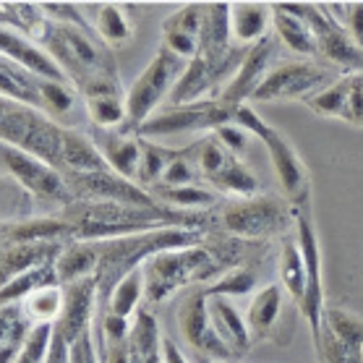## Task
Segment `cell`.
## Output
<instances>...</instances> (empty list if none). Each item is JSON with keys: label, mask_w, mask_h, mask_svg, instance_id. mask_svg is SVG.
I'll return each mask as SVG.
<instances>
[{"label": "cell", "mask_w": 363, "mask_h": 363, "mask_svg": "<svg viewBox=\"0 0 363 363\" xmlns=\"http://www.w3.org/2000/svg\"><path fill=\"white\" fill-rule=\"evenodd\" d=\"M102 363H131V355H128V342L118 347H110L108 353L102 355Z\"/></svg>", "instance_id": "cell-51"}, {"label": "cell", "mask_w": 363, "mask_h": 363, "mask_svg": "<svg viewBox=\"0 0 363 363\" xmlns=\"http://www.w3.org/2000/svg\"><path fill=\"white\" fill-rule=\"evenodd\" d=\"M209 186L217 194H225L230 199L259 196V178L251 173V167L243 162V157H230L215 178H209Z\"/></svg>", "instance_id": "cell-35"}, {"label": "cell", "mask_w": 363, "mask_h": 363, "mask_svg": "<svg viewBox=\"0 0 363 363\" xmlns=\"http://www.w3.org/2000/svg\"><path fill=\"white\" fill-rule=\"evenodd\" d=\"M183 71H186V60L160 45L155 58L149 60L147 68L125 89V105H128V123L123 125L125 131L136 133L149 118L157 116L162 102H170L173 97Z\"/></svg>", "instance_id": "cell-8"}, {"label": "cell", "mask_w": 363, "mask_h": 363, "mask_svg": "<svg viewBox=\"0 0 363 363\" xmlns=\"http://www.w3.org/2000/svg\"><path fill=\"white\" fill-rule=\"evenodd\" d=\"M52 337H55V327H34L13 363H48Z\"/></svg>", "instance_id": "cell-45"}, {"label": "cell", "mask_w": 363, "mask_h": 363, "mask_svg": "<svg viewBox=\"0 0 363 363\" xmlns=\"http://www.w3.org/2000/svg\"><path fill=\"white\" fill-rule=\"evenodd\" d=\"M314 350L319 363H363V316L327 306L322 337Z\"/></svg>", "instance_id": "cell-16"}, {"label": "cell", "mask_w": 363, "mask_h": 363, "mask_svg": "<svg viewBox=\"0 0 363 363\" xmlns=\"http://www.w3.org/2000/svg\"><path fill=\"white\" fill-rule=\"evenodd\" d=\"M162 332L152 308H139L133 316L128 335V355L131 363H162Z\"/></svg>", "instance_id": "cell-30"}, {"label": "cell", "mask_w": 363, "mask_h": 363, "mask_svg": "<svg viewBox=\"0 0 363 363\" xmlns=\"http://www.w3.org/2000/svg\"><path fill=\"white\" fill-rule=\"evenodd\" d=\"M256 282H259V274H256L254 267L240 264V267H235V269H230L228 274H223L217 282L206 285L204 290L209 296H223V298L235 301V298L248 296V293L256 288Z\"/></svg>", "instance_id": "cell-42"}, {"label": "cell", "mask_w": 363, "mask_h": 363, "mask_svg": "<svg viewBox=\"0 0 363 363\" xmlns=\"http://www.w3.org/2000/svg\"><path fill=\"white\" fill-rule=\"evenodd\" d=\"M48 79L34 76L32 71L21 68L13 60L0 55V97L29 105L45 113V94H48Z\"/></svg>", "instance_id": "cell-26"}, {"label": "cell", "mask_w": 363, "mask_h": 363, "mask_svg": "<svg viewBox=\"0 0 363 363\" xmlns=\"http://www.w3.org/2000/svg\"><path fill=\"white\" fill-rule=\"evenodd\" d=\"M235 110L233 105H225L223 99H206V102H194V105H181V108L160 110L155 118H149L141 125V139H167L178 133H215L228 123H235Z\"/></svg>", "instance_id": "cell-10"}, {"label": "cell", "mask_w": 363, "mask_h": 363, "mask_svg": "<svg viewBox=\"0 0 363 363\" xmlns=\"http://www.w3.org/2000/svg\"><path fill=\"white\" fill-rule=\"evenodd\" d=\"M11 186H16V183H11L9 178H0V194H6V191H9Z\"/></svg>", "instance_id": "cell-53"}, {"label": "cell", "mask_w": 363, "mask_h": 363, "mask_svg": "<svg viewBox=\"0 0 363 363\" xmlns=\"http://www.w3.org/2000/svg\"><path fill=\"white\" fill-rule=\"evenodd\" d=\"M204 9L206 3H186L162 21V40L160 45L186 63L199 55L201 32H204Z\"/></svg>", "instance_id": "cell-19"}, {"label": "cell", "mask_w": 363, "mask_h": 363, "mask_svg": "<svg viewBox=\"0 0 363 363\" xmlns=\"http://www.w3.org/2000/svg\"><path fill=\"white\" fill-rule=\"evenodd\" d=\"M296 240L303 254L306 264V290L301 301V316L308 324L311 342L319 345L322 337V319L327 311L324 303V259L322 246H319V233L314 225V212H296Z\"/></svg>", "instance_id": "cell-11"}, {"label": "cell", "mask_w": 363, "mask_h": 363, "mask_svg": "<svg viewBox=\"0 0 363 363\" xmlns=\"http://www.w3.org/2000/svg\"><path fill=\"white\" fill-rule=\"evenodd\" d=\"M82 102L86 116L99 131H118L128 123V105H125L123 84H105L84 91Z\"/></svg>", "instance_id": "cell-24"}, {"label": "cell", "mask_w": 363, "mask_h": 363, "mask_svg": "<svg viewBox=\"0 0 363 363\" xmlns=\"http://www.w3.org/2000/svg\"><path fill=\"white\" fill-rule=\"evenodd\" d=\"M223 230L235 240H267L296 230V209L285 196L230 199L220 212Z\"/></svg>", "instance_id": "cell-7"}, {"label": "cell", "mask_w": 363, "mask_h": 363, "mask_svg": "<svg viewBox=\"0 0 363 363\" xmlns=\"http://www.w3.org/2000/svg\"><path fill=\"white\" fill-rule=\"evenodd\" d=\"M324 9L363 50V3H324Z\"/></svg>", "instance_id": "cell-44"}, {"label": "cell", "mask_w": 363, "mask_h": 363, "mask_svg": "<svg viewBox=\"0 0 363 363\" xmlns=\"http://www.w3.org/2000/svg\"><path fill=\"white\" fill-rule=\"evenodd\" d=\"M21 308L34 327H55L60 311H63V285H50V288L37 290L21 303Z\"/></svg>", "instance_id": "cell-39"}, {"label": "cell", "mask_w": 363, "mask_h": 363, "mask_svg": "<svg viewBox=\"0 0 363 363\" xmlns=\"http://www.w3.org/2000/svg\"><path fill=\"white\" fill-rule=\"evenodd\" d=\"M141 301H144V272L136 269V272H131L128 277L118 282L102 311H110V314L123 316V319H133V316L139 314Z\"/></svg>", "instance_id": "cell-41"}, {"label": "cell", "mask_w": 363, "mask_h": 363, "mask_svg": "<svg viewBox=\"0 0 363 363\" xmlns=\"http://www.w3.org/2000/svg\"><path fill=\"white\" fill-rule=\"evenodd\" d=\"M290 9L298 16L306 18L311 26L319 48V58L337 66L345 74H361L363 71V50L350 40V34L332 18V13L324 9V3H290Z\"/></svg>", "instance_id": "cell-13"}, {"label": "cell", "mask_w": 363, "mask_h": 363, "mask_svg": "<svg viewBox=\"0 0 363 363\" xmlns=\"http://www.w3.org/2000/svg\"><path fill=\"white\" fill-rule=\"evenodd\" d=\"M350 86H353V74H342V76H337L327 89L308 99L306 105L314 110L316 116L345 121L347 105H350Z\"/></svg>", "instance_id": "cell-40"}, {"label": "cell", "mask_w": 363, "mask_h": 363, "mask_svg": "<svg viewBox=\"0 0 363 363\" xmlns=\"http://www.w3.org/2000/svg\"><path fill=\"white\" fill-rule=\"evenodd\" d=\"M34 324L21 306H0V363H13Z\"/></svg>", "instance_id": "cell-34"}, {"label": "cell", "mask_w": 363, "mask_h": 363, "mask_svg": "<svg viewBox=\"0 0 363 363\" xmlns=\"http://www.w3.org/2000/svg\"><path fill=\"white\" fill-rule=\"evenodd\" d=\"M206 240V230H186V228H165V230H149L139 235H125V238L97 240V293H99V311L105 308L110 293L116 285L131 272L141 269L152 256L173 248H191L201 246Z\"/></svg>", "instance_id": "cell-4"}, {"label": "cell", "mask_w": 363, "mask_h": 363, "mask_svg": "<svg viewBox=\"0 0 363 363\" xmlns=\"http://www.w3.org/2000/svg\"><path fill=\"white\" fill-rule=\"evenodd\" d=\"M162 363H191L186 355H183V350L178 345H175L173 337H162Z\"/></svg>", "instance_id": "cell-49"}, {"label": "cell", "mask_w": 363, "mask_h": 363, "mask_svg": "<svg viewBox=\"0 0 363 363\" xmlns=\"http://www.w3.org/2000/svg\"><path fill=\"white\" fill-rule=\"evenodd\" d=\"M66 125L45 116L42 110L0 97V144L32 152L60 170Z\"/></svg>", "instance_id": "cell-6"}, {"label": "cell", "mask_w": 363, "mask_h": 363, "mask_svg": "<svg viewBox=\"0 0 363 363\" xmlns=\"http://www.w3.org/2000/svg\"><path fill=\"white\" fill-rule=\"evenodd\" d=\"M32 40L63 71L79 97L94 86L121 84L116 52L99 40L91 26L60 24L45 16L37 32L32 34Z\"/></svg>", "instance_id": "cell-2"}, {"label": "cell", "mask_w": 363, "mask_h": 363, "mask_svg": "<svg viewBox=\"0 0 363 363\" xmlns=\"http://www.w3.org/2000/svg\"><path fill=\"white\" fill-rule=\"evenodd\" d=\"M68 353H71V345L60 335H55L52 337V347H50L48 363H68Z\"/></svg>", "instance_id": "cell-50"}, {"label": "cell", "mask_w": 363, "mask_h": 363, "mask_svg": "<svg viewBox=\"0 0 363 363\" xmlns=\"http://www.w3.org/2000/svg\"><path fill=\"white\" fill-rule=\"evenodd\" d=\"M277 274H280L282 290L301 306V301H303V290H306V264H303V254H301V246H298L296 238L282 240Z\"/></svg>", "instance_id": "cell-36"}, {"label": "cell", "mask_w": 363, "mask_h": 363, "mask_svg": "<svg viewBox=\"0 0 363 363\" xmlns=\"http://www.w3.org/2000/svg\"><path fill=\"white\" fill-rule=\"evenodd\" d=\"M94 144L99 147L105 162L110 170L118 175H123L128 181H136L139 175V162H141V136L125 128L118 131H94L91 133Z\"/></svg>", "instance_id": "cell-22"}, {"label": "cell", "mask_w": 363, "mask_h": 363, "mask_svg": "<svg viewBox=\"0 0 363 363\" xmlns=\"http://www.w3.org/2000/svg\"><path fill=\"white\" fill-rule=\"evenodd\" d=\"M71 243V240H68ZM66 243L60 240H29V243H3L0 246V288H6L13 277L32 272L37 267L55 264Z\"/></svg>", "instance_id": "cell-20"}, {"label": "cell", "mask_w": 363, "mask_h": 363, "mask_svg": "<svg viewBox=\"0 0 363 363\" xmlns=\"http://www.w3.org/2000/svg\"><path fill=\"white\" fill-rule=\"evenodd\" d=\"M110 170L99 147L94 144L89 133L66 128L63 136V157H60V173L63 175H84V173H102Z\"/></svg>", "instance_id": "cell-29"}, {"label": "cell", "mask_w": 363, "mask_h": 363, "mask_svg": "<svg viewBox=\"0 0 363 363\" xmlns=\"http://www.w3.org/2000/svg\"><path fill=\"white\" fill-rule=\"evenodd\" d=\"M0 165L9 175V181L16 183L32 201L55 206L58 212L74 201L71 191H68L66 175L32 152L0 144Z\"/></svg>", "instance_id": "cell-9"}, {"label": "cell", "mask_w": 363, "mask_h": 363, "mask_svg": "<svg viewBox=\"0 0 363 363\" xmlns=\"http://www.w3.org/2000/svg\"><path fill=\"white\" fill-rule=\"evenodd\" d=\"M97 243L89 240H71L55 259V274L60 285H71L79 280H89L97 274Z\"/></svg>", "instance_id": "cell-32"}, {"label": "cell", "mask_w": 363, "mask_h": 363, "mask_svg": "<svg viewBox=\"0 0 363 363\" xmlns=\"http://www.w3.org/2000/svg\"><path fill=\"white\" fill-rule=\"evenodd\" d=\"M58 215L71 225V238L89 243L165 228L206 230L212 223L209 212H178L170 206H123L108 201H71Z\"/></svg>", "instance_id": "cell-1"}, {"label": "cell", "mask_w": 363, "mask_h": 363, "mask_svg": "<svg viewBox=\"0 0 363 363\" xmlns=\"http://www.w3.org/2000/svg\"><path fill=\"white\" fill-rule=\"evenodd\" d=\"M347 123L363 125V71L353 74V86H350V105H347Z\"/></svg>", "instance_id": "cell-48"}, {"label": "cell", "mask_w": 363, "mask_h": 363, "mask_svg": "<svg viewBox=\"0 0 363 363\" xmlns=\"http://www.w3.org/2000/svg\"><path fill=\"white\" fill-rule=\"evenodd\" d=\"M240 267V246H191L173 248L152 256L141 267L144 272V301L149 308L167 303L186 288H206L223 274Z\"/></svg>", "instance_id": "cell-3"}, {"label": "cell", "mask_w": 363, "mask_h": 363, "mask_svg": "<svg viewBox=\"0 0 363 363\" xmlns=\"http://www.w3.org/2000/svg\"><path fill=\"white\" fill-rule=\"evenodd\" d=\"M206 296H209V293H206ZM209 319H212V327H215V332L220 335V340L230 347V353L240 361V358L251 350V345H254V337H251V332H248L246 316L235 308V303H233L230 298L209 296Z\"/></svg>", "instance_id": "cell-25"}, {"label": "cell", "mask_w": 363, "mask_h": 363, "mask_svg": "<svg viewBox=\"0 0 363 363\" xmlns=\"http://www.w3.org/2000/svg\"><path fill=\"white\" fill-rule=\"evenodd\" d=\"M178 327L189 347L201 361L215 363H235L238 358L230 353L209 319V296L204 288H191L178 308Z\"/></svg>", "instance_id": "cell-14"}, {"label": "cell", "mask_w": 363, "mask_h": 363, "mask_svg": "<svg viewBox=\"0 0 363 363\" xmlns=\"http://www.w3.org/2000/svg\"><path fill=\"white\" fill-rule=\"evenodd\" d=\"M282 303H285V290L280 285H264L256 290L246 311L248 332L254 340H267L274 332L282 316Z\"/></svg>", "instance_id": "cell-31"}, {"label": "cell", "mask_w": 363, "mask_h": 363, "mask_svg": "<svg viewBox=\"0 0 363 363\" xmlns=\"http://www.w3.org/2000/svg\"><path fill=\"white\" fill-rule=\"evenodd\" d=\"M196 183H204V181H201L196 162H194V157H191V149L189 147L178 149L173 162L167 165L160 186H196ZM155 189H157V186H155Z\"/></svg>", "instance_id": "cell-43"}, {"label": "cell", "mask_w": 363, "mask_h": 363, "mask_svg": "<svg viewBox=\"0 0 363 363\" xmlns=\"http://www.w3.org/2000/svg\"><path fill=\"white\" fill-rule=\"evenodd\" d=\"M0 55L18 63V66L26 68V71H32V74L40 76V79L68 84L63 71L52 63V58H50L48 52H45L32 37H26L24 32H18L13 26H0Z\"/></svg>", "instance_id": "cell-21"}, {"label": "cell", "mask_w": 363, "mask_h": 363, "mask_svg": "<svg viewBox=\"0 0 363 363\" xmlns=\"http://www.w3.org/2000/svg\"><path fill=\"white\" fill-rule=\"evenodd\" d=\"M50 285H60L58 274H55V264L37 267L32 272L13 277L6 288H0V306H21L32 293H37L42 288H50Z\"/></svg>", "instance_id": "cell-37"}, {"label": "cell", "mask_w": 363, "mask_h": 363, "mask_svg": "<svg viewBox=\"0 0 363 363\" xmlns=\"http://www.w3.org/2000/svg\"><path fill=\"white\" fill-rule=\"evenodd\" d=\"M99 316V293L97 280H79L71 285H63V311L55 322V335L74 345L76 340L86 337L94 332Z\"/></svg>", "instance_id": "cell-17"}, {"label": "cell", "mask_w": 363, "mask_h": 363, "mask_svg": "<svg viewBox=\"0 0 363 363\" xmlns=\"http://www.w3.org/2000/svg\"><path fill=\"white\" fill-rule=\"evenodd\" d=\"M335 82L330 68L316 60H290L272 68L264 84L256 89V102H308Z\"/></svg>", "instance_id": "cell-12"}, {"label": "cell", "mask_w": 363, "mask_h": 363, "mask_svg": "<svg viewBox=\"0 0 363 363\" xmlns=\"http://www.w3.org/2000/svg\"><path fill=\"white\" fill-rule=\"evenodd\" d=\"M84 13L89 18L94 34L113 52L118 48H125L133 40L136 26H133V16L128 6H121V3H84Z\"/></svg>", "instance_id": "cell-23"}, {"label": "cell", "mask_w": 363, "mask_h": 363, "mask_svg": "<svg viewBox=\"0 0 363 363\" xmlns=\"http://www.w3.org/2000/svg\"><path fill=\"white\" fill-rule=\"evenodd\" d=\"M272 29V6L267 3H230V34L240 48H254L256 42L269 37Z\"/></svg>", "instance_id": "cell-28"}, {"label": "cell", "mask_w": 363, "mask_h": 363, "mask_svg": "<svg viewBox=\"0 0 363 363\" xmlns=\"http://www.w3.org/2000/svg\"><path fill=\"white\" fill-rule=\"evenodd\" d=\"M175 152H178L175 147H165L160 141L141 139V162H139V175H136V183H139L141 189L152 191L155 186H160L167 165L173 162Z\"/></svg>", "instance_id": "cell-38"}, {"label": "cell", "mask_w": 363, "mask_h": 363, "mask_svg": "<svg viewBox=\"0 0 363 363\" xmlns=\"http://www.w3.org/2000/svg\"><path fill=\"white\" fill-rule=\"evenodd\" d=\"M66 183L74 201H108V204L123 206H165L152 196V191L141 189L136 181H128V178L113 173V170L66 175Z\"/></svg>", "instance_id": "cell-15"}, {"label": "cell", "mask_w": 363, "mask_h": 363, "mask_svg": "<svg viewBox=\"0 0 363 363\" xmlns=\"http://www.w3.org/2000/svg\"><path fill=\"white\" fill-rule=\"evenodd\" d=\"M0 26H13V16L9 11V3H0Z\"/></svg>", "instance_id": "cell-52"}, {"label": "cell", "mask_w": 363, "mask_h": 363, "mask_svg": "<svg viewBox=\"0 0 363 363\" xmlns=\"http://www.w3.org/2000/svg\"><path fill=\"white\" fill-rule=\"evenodd\" d=\"M199 363H215V361H201V358H199Z\"/></svg>", "instance_id": "cell-54"}, {"label": "cell", "mask_w": 363, "mask_h": 363, "mask_svg": "<svg viewBox=\"0 0 363 363\" xmlns=\"http://www.w3.org/2000/svg\"><path fill=\"white\" fill-rule=\"evenodd\" d=\"M68 363H102L97 350V342H94V332L86 335V337L76 340L71 345V353H68Z\"/></svg>", "instance_id": "cell-47"}, {"label": "cell", "mask_w": 363, "mask_h": 363, "mask_svg": "<svg viewBox=\"0 0 363 363\" xmlns=\"http://www.w3.org/2000/svg\"><path fill=\"white\" fill-rule=\"evenodd\" d=\"M274 55H277V37L274 34L264 37L262 42H256L254 48H248L246 58H243L240 68L235 71L233 82L220 94V99H223L225 105L240 108V105H246L248 99H254L256 89L264 84L267 76L272 74Z\"/></svg>", "instance_id": "cell-18"}, {"label": "cell", "mask_w": 363, "mask_h": 363, "mask_svg": "<svg viewBox=\"0 0 363 363\" xmlns=\"http://www.w3.org/2000/svg\"><path fill=\"white\" fill-rule=\"evenodd\" d=\"M272 32L277 42H282L290 52H296L306 60L319 58V48H316L314 32L306 24L303 16H298L290 9V3H274L272 6Z\"/></svg>", "instance_id": "cell-27"}, {"label": "cell", "mask_w": 363, "mask_h": 363, "mask_svg": "<svg viewBox=\"0 0 363 363\" xmlns=\"http://www.w3.org/2000/svg\"><path fill=\"white\" fill-rule=\"evenodd\" d=\"M235 123L264 144L269 162H272V170L277 175V181H280L282 196L293 204V209L296 212H311V199H314L311 173H308L306 162L301 160V155L296 152V147L248 105H240L235 110Z\"/></svg>", "instance_id": "cell-5"}, {"label": "cell", "mask_w": 363, "mask_h": 363, "mask_svg": "<svg viewBox=\"0 0 363 363\" xmlns=\"http://www.w3.org/2000/svg\"><path fill=\"white\" fill-rule=\"evenodd\" d=\"M152 196L160 204L178 209V212H212L220 204L217 191L206 189L201 183L196 186H157L152 189Z\"/></svg>", "instance_id": "cell-33"}, {"label": "cell", "mask_w": 363, "mask_h": 363, "mask_svg": "<svg viewBox=\"0 0 363 363\" xmlns=\"http://www.w3.org/2000/svg\"><path fill=\"white\" fill-rule=\"evenodd\" d=\"M215 136L223 141V147L228 149V152H233L235 157H243L248 149V136H251V133L243 131L238 123H228V125H223V128H217Z\"/></svg>", "instance_id": "cell-46"}]
</instances>
